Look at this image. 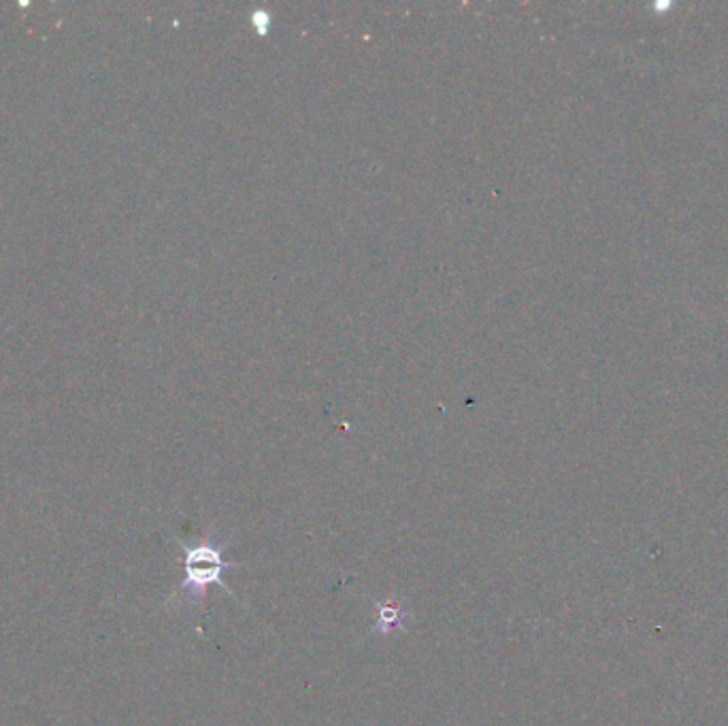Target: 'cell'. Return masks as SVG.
I'll list each match as a JSON object with an SVG mask.
<instances>
[{"label": "cell", "instance_id": "obj_1", "mask_svg": "<svg viewBox=\"0 0 728 726\" xmlns=\"http://www.w3.org/2000/svg\"><path fill=\"white\" fill-rule=\"evenodd\" d=\"M184 571L186 577L179 590L186 594L190 601L203 599L211 586H220L224 592L233 594L224 582V573L235 563L224 558V543L203 541L196 546H184Z\"/></svg>", "mask_w": 728, "mask_h": 726}, {"label": "cell", "instance_id": "obj_2", "mask_svg": "<svg viewBox=\"0 0 728 726\" xmlns=\"http://www.w3.org/2000/svg\"><path fill=\"white\" fill-rule=\"evenodd\" d=\"M377 609V624H375V631L382 633V635H388L392 633L394 629H399V626L405 622L407 618V612L396 603H390V601H382L375 605Z\"/></svg>", "mask_w": 728, "mask_h": 726}]
</instances>
